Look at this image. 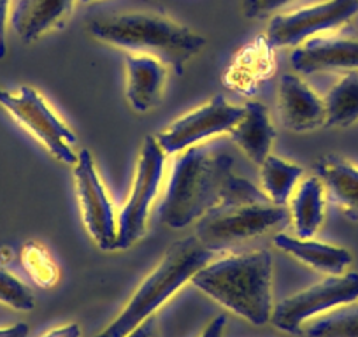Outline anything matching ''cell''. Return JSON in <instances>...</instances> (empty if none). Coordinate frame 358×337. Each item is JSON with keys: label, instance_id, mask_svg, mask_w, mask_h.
I'll list each match as a JSON object with an SVG mask.
<instances>
[{"label": "cell", "instance_id": "obj_21", "mask_svg": "<svg viewBox=\"0 0 358 337\" xmlns=\"http://www.w3.org/2000/svg\"><path fill=\"white\" fill-rule=\"evenodd\" d=\"M302 174L304 168L301 165L276 155H268L260 164V188L271 202L287 206Z\"/></svg>", "mask_w": 358, "mask_h": 337}, {"label": "cell", "instance_id": "obj_22", "mask_svg": "<svg viewBox=\"0 0 358 337\" xmlns=\"http://www.w3.org/2000/svg\"><path fill=\"white\" fill-rule=\"evenodd\" d=\"M325 127H350L358 122V69L344 71L339 81L323 97Z\"/></svg>", "mask_w": 358, "mask_h": 337}, {"label": "cell", "instance_id": "obj_25", "mask_svg": "<svg viewBox=\"0 0 358 337\" xmlns=\"http://www.w3.org/2000/svg\"><path fill=\"white\" fill-rule=\"evenodd\" d=\"M0 302L18 311H30L36 306V297L23 281L0 267Z\"/></svg>", "mask_w": 358, "mask_h": 337}, {"label": "cell", "instance_id": "obj_2", "mask_svg": "<svg viewBox=\"0 0 358 337\" xmlns=\"http://www.w3.org/2000/svg\"><path fill=\"white\" fill-rule=\"evenodd\" d=\"M234 174V158L227 151L202 143L176 157L160 208V223L185 229L223 199Z\"/></svg>", "mask_w": 358, "mask_h": 337}, {"label": "cell", "instance_id": "obj_27", "mask_svg": "<svg viewBox=\"0 0 358 337\" xmlns=\"http://www.w3.org/2000/svg\"><path fill=\"white\" fill-rule=\"evenodd\" d=\"M11 0H0V58L8 53V43H6V32H8V18Z\"/></svg>", "mask_w": 358, "mask_h": 337}, {"label": "cell", "instance_id": "obj_6", "mask_svg": "<svg viewBox=\"0 0 358 337\" xmlns=\"http://www.w3.org/2000/svg\"><path fill=\"white\" fill-rule=\"evenodd\" d=\"M0 106L23 129L29 130L51 157L65 165L76 164L78 153L74 151V146L78 137L36 88L22 85L16 92H9L0 87Z\"/></svg>", "mask_w": 358, "mask_h": 337}, {"label": "cell", "instance_id": "obj_13", "mask_svg": "<svg viewBox=\"0 0 358 337\" xmlns=\"http://www.w3.org/2000/svg\"><path fill=\"white\" fill-rule=\"evenodd\" d=\"M281 123L292 132H309L325 125L323 99L295 72L281 76L278 88Z\"/></svg>", "mask_w": 358, "mask_h": 337}, {"label": "cell", "instance_id": "obj_9", "mask_svg": "<svg viewBox=\"0 0 358 337\" xmlns=\"http://www.w3.org/2000/svg\"><path fill=\"white\" fill-rule=\"evenodd\" d=\"M358 15V0H323L287 13H278L267 27L273 48L297 46L320 34L336 32Z\"/></svg>", "mask_w": 358, "mask_h": 337}, {"label": "cell", "instance_id": "obj_29", "mask_svg": "<svg viewBox=\"0 0 358 337\" xmlns=\"http://www.w3.org/2000/svg\"><path fill=\"white\" fill-rule=\"evenodd\" d=\"M225 325H227V318L223 315L216 316L215 320H213L211 323H209L208 327H206V330L202 332L201 337H223V330H225Z\"/></svg>", "mask_w": 358, "mask_h": 337}, {"label": "cell", "instance_id": "obj_32", "mask_svg": "<svg viewBox=\"0 0 358 337\" xmlns=\"http://www.w3.org/2000/svg\"><path fill=\"white\" fill-rule=\"evenodd\" d=\"M79 2H83V4H90V2H95V0H79Z\"/></svg>", "mask_w": 358, "mask_h": 337}, {"label": "cell", "instance_id": "obj_18", "mask_svg": "<svg viewBox=\"0 0 358 337\" xmlns=\"http://www.w3.org/2000/svg\"><path fill=\"white\" fill-rule=\"evenodd\" d=\"M274 244L285 253L297 259L299 262L306 264L311 269L327 274V276H341L353 262V257L346 248L322 243V241H315L311 237L302 239V237L281 232L274 237Z\"/></svg>", "mask_w": 358, "mask_h": 337}, {"label": "cell", "instance_id": "obj_7", "mask_svg": "<svg viewBox=\"0 0 358 337\" xmlns=\"http://www.w3.org/2000/svg\"><path fill=\"white\" fill-rule=\"evenodd\" d=\"M165 151L157 137L146 136L141 146L129 199L118 215L116 250H129L146 234L151 204L160 190L165 173Z\"/></svg>", "mask_w": 358, "mask_h": 337}, {"label": "cell", "instance_id": "obj_12", "mask_svg": "<svg viewBox=\"0 0 358 337\" xmlns=\"http://www.w3.org/2000/svg\"><path fill=\"white\" fill-rule=\"evenodd\" d=\"M292 67L299 74L320 71H355L358 69V39L336 32L320 34L297 44L292 51Z\"/></svg>", "mask_w": 358, "mask_h": 337}, {"label": "cell", "instance_id": "obj_30", "mask_svg": "<svg viewBox=\"0 0 358 337\" xmlns=\"http://www.w3.org/2000/svg\"><path fill=\"white\" fill-rule=\"evenodd\" d=\"M30 327L27 323H15L11 327L0 329V337H29Z\"/></svg>", "mask_w": 358, "mask_h": 337}, {"label": "cell", "instance_id": "obj_14", "mask_svg": "<svg viewBox=\"0 0 358 337\" xmlns=\"http://www.w3.org/2000/svg\"><path fill=\"white\" fill-rule=\"evenodd\" d=\"M125 69L127 99L134 111L148 113L157 108L164 97L167 65L151 55L129 53Z\"/></svg>", "mask_w": 358, "mask_h": 337}, {"label": "cell", "instance_id": "obj_15", "mask_svg": "<svg viewBox=\"0 0 358 337\" xmlns=\"http://www.w3.org/2000/svg\"><path fill=\"white\" fill-rule=\"evenodd\" d=\"M315 173L325 187L327 201L358 222V165L341 155H325L315 164Z\"/></svg>", "mask_w": 358, "mask_h": 337}, {"label": "cell", "instance_id": "obj_17", "mask_svg": "<svg viewBox=\"0 0 358 337\" xmlns=\"http://www.w3.org/2000/svg\"><path fill=\"white\" fill-rule=\"evenodd\" d=\"M229 134L244 155L258 165L271 155V148L276 139V129L267 106L258 101H248L243 106V116Z\"/></svg>", "mask_w": 358, "mask_h": 337}, {"label": "cell", "instance_id": "obj_31", "mask_svg": "<svg viewBox=\"0 0 358 337\" xmlns=\"http://www.w3.org/2000/svg\"><path fill=\"white\" fill-rule=\"evenodd\" d=\"M155 336H157V334H155V320L153 316H151V318H148L146 322L141 323L137 329H134L127 337H155Z\"/></svg>", "mask_w": 358, "mask_h": 337}, {"label": "cell", "instance_id": "obj_11", "mask_svg": "<svg viewBox=\"0 0 358 337\" xmlns=\"http://www.w3.org/2000/svg\"><path fill=\"white\" fill-rule=\"evenodd\" d=\"M241 116L243 106H234L222 95H215L209 102L174 120L155 137L165 155H178L218 134L230 132Z\"/></svg>", "mask_w": 358, "mask_h": 337}, {"label": "cell", "instance_id": "obj_19", "mask_svg": "<svg viewBox=\"0 0 358 337\" xmlns=\"http://www.w3.org/2000/svg\"><path fill=\"white\" fill-rule=\"evenodd\" d=\"M274 50L276 48H273L267 37H255L234 57L232 64L227 69V87L244 92V94H251L257 90L260 81H265L273 74Z\"/></svg>", "mask_w": 358, "mask_h": 337}, {"label": "cell", "instance_id": "obj_4", "mask_svg": "<svg viewBox=\"0 0 358 337\" xmlns=\"http://www.w3.org/2000/svg\"><path fill=\"white\" fill-rule=\"evenodd\" d=\"M195 223V237L209 250L220 251L287 225L290 223V209L271 202L262 188L236 174L222 201Z\"/></svg>", "mask_w": 358, "mask_h": 337}, {"label": "cell", "instance_id": "obj_23", "mask_svg": "<svg viewBox=\"0 0 358 337\" xmlns=\"http://www.w3.org/2000/svg\"><path fill=\"white\" fill-rule=\"evenodd\" d=\"M301 334L308 337H358V304L353 302L316 316L302 327Z\"/></svg>", "mask_w": 358, "mask_h": 337}, {"label": "cell", "instance_id": "obj_8", "mask_svg": "<svg viewBox=\"0 0 358 337\" xmlns=\"http://www.w3.org/2000/svg\"><path fill=\"white\" fill-rule=\"evenodd\" d=\"M358 301V273H344L329 276L327 280L283 299L274 308L271 322L288 334H301L302 327L343 306Z\"/></svg>", "mask_w": 358, "mask_h": 337}, {"label": "cell", "instance_id": "obj_5", "mask_svg": "<svg viewBox=\"0 0 358 337\" xmlns=\"http://www.w3.org/2000/svg\"><path fill=\"white\" fill-rule=\"evenodd\" d=\"M215 259V251L206 248L195 236L171 244L164 259L144 278L125 308L97 337H127L134 329L183 288L201 267Z\"/></svg>", "mask_w": 358, "mask_h": 337}, {"label": "cell", "instance_id": "obj_24", "mask_svg": "<svg viewBox=\"0 0 358 337\" xmlns=\"http://www.w3.org/2000/svg\"><path fill=\"white\" fill-rule=\"evenodd\" d=\"M22 266L30 280L41 288H51L58 283V267L50 251L41 243L30 241L22 250Z\"/></svg>", "mask_w": 358, "mask_h": 337}, {"label": "cell", "instance_id": "obj_26", "mask_svg": "<svg viewBox=\"0 0 358 337\" xmlns=\"http://www.w3.org/2000/svg\"><path fill=\"white\" fill-rule=\"evenodd\" d=\"M294 0H243V13L250 20L274 16Z\"/></svg>", "mask_w": 358, "mask_h": 337}, {"label": "cell", "instance_id": "obj_3", "mask_svg": "<svg viewBox=\"0 0 358 337\" xmlns=\"http://www.w3.org/2000/svg\"><path fill=\"white\" fill-rule=\"evenodd\" d=\"M190 283L251 325L271 322L274 311L273 257L267 250L213 259L194 274Z\"/></svg>", "mask_w": 358, "mask_h": 337}, {"label": "cell", "instance_id": "obj_1", "mask_svg": "<svg viewBox=\"0 0 358 337\" xmlns=\"http://www.w3.org/2000/svg\"><path fill=\"white\" fill-rule=\"evenodd\" d=\"M95 39L125 50L157 57L178 76L208 44V39L190 27L160 11H122L101 15L88 22Z\"/></svg>", "mask_w": 358, "mask_h": 337}, {"label": "cell", "instance_id": "obj_28", "mask_svg": "<svg viewBox=\"0 0 358 337\" xmlns=\"http://www.w3.org/2000/svg\"><path fill=\"white\" fill-rule=\"evenodd\" d=\"M41 337H81V327L78 323H65L57 329H51Z\"/></svg>", "mask_w": 358, "mask_h": 337}, {"label": "cell", "instance_id": "obj_20", "mask_svg": "<svg viewBox=\"0 0 358 337\" xmlns=\"http://www.w3.org/2000/svg\"><path fill=\"white\" fill-rule=\"evenodd\" d=\"M327 194L318 176H309L295 187L290 197V222L295 236L308 239L318 232L325 220Z\"/></svg>", "mask_w": 358, "mask_h": 337}, {"label": "cell", "instance_id": "obj_10", "mask_svg": "<svg viewBox=\"0 0 358 337\" xmlns=\"http://www.w3.org/2000/svg\"><path fill=\"white\" fill-rule=\"evenodd\" d=\"M74 183L83 222L90 237L102 251H116L118 216L99 176L94 157L88 150L78 151V160L74 164Z\"/></svg>", "mask_w": 358, "mask_h": 337}, {"label": "cell", "instance_id": "obj_16", "mask_svg": "<svg viewBox=\"0 0 358 337\" xmlns=\"http://www.w3.org/2000/svg\"><path fill=\"white\" fill-rule=\"evenodd\" d=\"M76 0H18L11 25L23 43L30 44L48 32L64 27L71 18Z\"/></svg>", "mask_w": 358, "mask_h": 337}]
</instances>
